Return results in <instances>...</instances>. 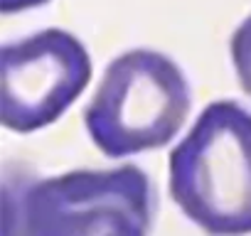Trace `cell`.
Listing matches in <instances>:
<instances>
[{"instance_id":"6da1fadb","label":"cell","mask_w":251,"mask_h":236,"mask_svg":"<svg viewBox=\"0 0 251 236\" xmlns=\"http://www.w3.org/2000/svg\"><path fill=\"white\" fill-rule=\"evenodd\" d=\"M170 194L212 236L251 234V113L209 103L170 153Z\"/></svg>"},{"instance_id":"7a4b0ae2","label":"cell","mask_w":251,"mask_h":236,"mask_svg":"<svg viewBox=\"0 0 251 236\" xmlns=\"http://www.w3.org/2000/svg\"><path fill=\"white\" fill-rule=\"evenodd\" d=\"M190 113L182 69L153 49L116 57L84 111L94 145L108 158L153 150L175 138Z\"/></svg>"},{"instance_id":"3957f363","label":"cell","mask_w":251,"mask_h":236,"mask_svg":"<svg viewBox=\"0 0 251 236\" xmlns=\"http://www.w3.org/2000/svg\"><path fill=\"white\" fill-rule=\"evenodd\" d=\"M20 231L23 236H148V177L136 165L45 177L23 194Z\"/></svg>"},{"instance_id":"277c9868","label":"cell","mask_w":251,"mask_h":236,"mask_svg":"<svg viewBox=\"0 0 251 236\" xmlns=\"http://www.w3.org/2000/svg\"><path fill=\"white\" fill-rule=\"evenodd\" d=\"M91 79L86 47L64 30H42L3 47L0 118L3 126L30 133L54 123Z\"/></svg>"},{"instance_id":"5b68a950","label":"cell","mask_w":251,"mask_h":236,"mask_svg":"<svg viewBox=\"0 0 251 236\" xmlns=\"http://www.w3.org/2000/svg\"><path fill=\"white\" fill-rule=\"evenodd\" d=\"M231 62L244 91L251 96V15L231 35Z\"/></svg>"},{"instance_id":"8992f818","label":"cell","mask_w":251,"mask_h":236,"mask_svg":"<svg viewBox=\"0 0 251 236\" xmlns=\"http://www.w3.org/2000/svg\"><path fill=\"white\" fill-rule=\"evenodd\" d=\"M47 3V0H0V13H18V10H27V8H37Z\"/></svg>"}]
</instances>
